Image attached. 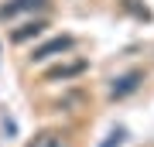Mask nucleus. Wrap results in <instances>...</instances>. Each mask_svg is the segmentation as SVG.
I'll return each mask as SVG.
<instances>
[{"label":"nucleus","instance_id":"nucleus-1","mask_svg":"<svg viewBox=\"0 0 154 147\" xmlns=\"http://www.w3.org/2000/svg\"><path fill=\"white\" fill-rule=\"evenodd\" d=\"M140 82H144V72H140V69H130V72H123V75L113 79L110 96H113V99H127L130 93H137V89H140Z\"/></svg>","mask_w":154,"mask_h":147},{"label":"nucleus","instance_id":"nucleus-2","mask_svg":"<svg viewBox=\"0 0 154 147\" xmlns=\"http://www.w3.org/2000/svg\"><path fill=\"white\" fill-rule=\"evenodd\" d=\"M72 44H75V38H72V34H58V38L38 44V48L31 51V62H45V58H51V55H62V51H69Z\"/></svg>","mask_w":154,"mask_h":147},{"label":"nucleus","instance_id":"nucleus-3","mask_svg":"<svg viewBox=\"0 0 154 147\" xmlns=\"http://www.w3.org/2000/svg\"><path fill=\"white\" fill-rule=\"evenodd\" d=\"M41 7H48V0H11V4L0 7V21H11L24 11H41Z\"/></svg>","mask_w":154,"mask_h":147},{"label":"nucleus","instance_id":"nucleus-4","mask_svg":"<svg viewBox=\"0 0 154 147\" xmlns=\"http://www.w3.org/2000/svg\"><path fill=\"white\" fill-rule=\"evenodd\" d=\"M86 69H89V65H86L82 58H79V62H69V65H55V69H48V72H45V82H58V79H75V75H82Z\"/></svg>","mask_w":154,"mask_h":147},{"label":"nucleus","instance_id":"nucleus-5","mask_svg":"<svg viewBox=\"0 0 154 147\" xmlns=\"http://www.w3.org/2000/svg\"><path fill=\"white\" fill-rule=\"evenodd\" d=\"M41 31H45V21H31V24H24V27H17V31L11 34V41H14V44H24V41H31V38H38Z\"/></svg>","mask_w":154,"mask_h":147},{"label":"nucleus","instance_id":"nucleus-6","mask_svg":"<svg viewBox=\"0 0 154 147\" xmlns=\"http://www.w3.org/2000/svg\"><path fill=\"white\" fill-rule=\"evenodd\" d=\"M28 147H62V137L58 133H38Z\"/></svg>","mask_w":154,"mask_h":147},{"label":"nucleus","instance_id":"nucleus-7","mask_svg":"<svg viewBox=\"0 0 154 147\" xmlns=\"http://www.w3.org/2000/svg\"><path fill=\"white\" fill-rule=\"evenodd\" d=\"M123 11H130L134 17H144L147 21V7H140V0H123Z\"/></svg>","mask_w":154,"mask_h":147}]
</instances>
